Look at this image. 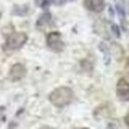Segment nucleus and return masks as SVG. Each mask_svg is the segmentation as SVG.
Here are the masks:
<instances>
[{
    "label": "nucleus",
    "mask_w": 129,
    "mask_h": 129,
    "mask_svg": "<svg viewBox=\"0 0 129 129\" xmlns=\"http://www.w3.org/2000/svg\"><path fill=\"white\" fill-rule=\"evenodd\" d=\"M74 98H75L74 90L71 87L64 85L55 88L49 95L50 102L59 108H63L64 106L71 104Z\"/></svg>",
    "instance_id": "f257e3e1"
},
{
    "label": "nucleus",
    "mask_w": 129,
    "mask_h": 129,
    "mask_svg": "<svg viewBox=\"0 0 129 129\" xmlns=\"http://www.w3.org/2000/svg\"><path fill=\"white\" fill-rule=\"evenodd\" d=\"M28 41V36L24 32H12L6 37V41L3 45V50L6 52L18 51Z\"/></svg>",
    "instance_id": "f03ea898"
},
{
    "label": "nucleus",
    "mask_w": 129,
    "mask_h": 129,
    "mask_svg": "<svg viewBox=\"0 0 129 129\" xmlns=\"http://www.w3.org/2000/svg\"><path fill=\"white\" fill-rule=\"evenodd\" d=\"M46 43L48 48L55 53H61L64 49V43L62 39V34L58 31L49 33L46 38Z\"/></svg>",
    "instance_id": "7ed1b4c3"
},
{
    "label": "nucleus",
    "mask_w": 129,
    "mask_h": 129,
    "mask_svg": "<svg viewBox=\"0 0 129 129\" xmlns=\"http://www.w3.org/2000/svg\"><path fill=\"white\" fill-rule=\"evenodd\" d=\"M115 113V108L112 103L110 102H103L96 106L93 110V117L97 121L104 120L107 118L112 117Z\"/></svg>",
    "instance_id": "20e7f679"
},
{
    "label": "nucleus",
    "mask_w": 129,
    "mask_h": 129,
    "mask_svg": "<svg viewBox=\"0 0 129 129\" xmlns=\"http://www.w3.org/2000/svg\"><path fill=\"white\" fill-rule=\"evenodd\" d=\"M116 96L123 102L129 101V82L124 78H120L116 83Z\"/></svg>",
    "instance_id": "39448f33"
},
{
    "label": "nucleus",
    "mask_w": 129,
    "mask_h": 129,
    "mask_svg": "<svg viewBox=\"0 0 129 129\" xmlns=\"http://www.w3.org/2000/svg\"><path fill=\"white\" fill-rule=\"evenodd\" d=\"M27 75V69L23 64L16 63L14 64L9 71V78L12 81H18L24 79Z\"/></svg>",
    "instance_id": "423d86ee"
},
{
    "label": "nucleus",
    "mask_w": 129,
    "mask_h": 129,
    "mask_svg": "<svg viewBox=\"0 0 129 129\" xmlns=\"http://www.w3.org/2000/svg\"><path fill=\"white\" fill-rule=\"evenodd\" d=\"M85 9L93 13H100L105 9V0H82Z\"/></svg>",
    "instance_id": "0eeeda50"
},
{
    "label": "nucleus",
    "mask_w": 129,
    "mask_h": 129,
    "mask_svg": "<svg viewBox=\"0 0 129 129\" xmlns=\"http://www.w3.org/2000/svg\"><path fill=\"white\" fill-rule=\"evenodd\" d=\"M110 53L113 55V57L115 58V60L117 62H121L124 58V49L122 48V46H120L119 44L115 43V42H112L111 45H110Z\"/></svg>",
    "instance_id": "6e6552de"
},
{
    "label": "nucleus",
    "mask_w": 129,
    "mask_h": 129,
    "mask_svg": "<svg viewBox=\"0 0 129 129\" xmlns=\"http://www.w3.org/2000/svg\"><path fill=\"white\" fill-rule=\"evenodd\" d=\"M98 49L99 51L102 53L103 55V63L106 67H108L111 63V53H110V49L109 47L104 43V42H100L98 44Z\"/></svg>",
    "instance_id": "1a4fd4ad"
},
{
    "label": "nucleus",
    "mask_w": 129,
    "mask_h": 129,
    "mask_svg": "<svg viewBox=\"0 0 129 129\" xmlns=\"http://www.w3.org/2000/svg\"><path fill=\"white\" fill-rule=\"evenodd\" d=\"M74 0H40V6L48 11V8L51 5H55V6H63L67 3L73 2Z\"/></svg>",
    "instance_id": "9d476101"
},
{
    "label": "nucleus",
    "mask_w": 129,
    "mask_h": 129,
    "mask_svg": "<svg viewBox=\"0 0 129 129\" xmlns=\"http://www.w3.org/2000/svg\"><path fill=\"white\" fill-rule=\"evenodd\" d=\"M52 18H53V16H52L51 12H49V11L44 12L38 18V20L36 22V27L37 28H44V27L48 26L52 21Z\"/></svg>",
    "instance_id": "9b49d317"
},
{
    "label": "nucleus",
    "mask_w": 129,
    "mask_h": 129,
    "mask_svg": "<svg viewBox=\"0 0 129 129\" xmlns=\"http://www.w3.org/2000/svg\"><path fill=\"white\" fill-rule=\"evenodd\" d=\"M29 11H30L29 5H27V4H21V5L15 4L13 7V10H12V14L15 16L24 17L28 15Z\"/></svg>",
    "instance_id": "f8f14e48"
},
{
    "label": "nucleus",
    "mask_w": 129,
    "mask_h": 129,
    "mask_svg": "<svg viewBox=\"0 0 129 129\" xmlns=\"http://www.w3.org/2000/svg\"><path fill=\"white\" fill-rule=\"evenodd\" d=\"M115 11L117 13V15L120 19L121 22V27L124 31H126V27H125V20H126V10L124 8L123 5H121L119 2H117L115 4Z\"/></svg>",
    "instance_id": "ddd939ff"
},
{
    "label": "nucleus",
    "mask_w": 129,
    "mask_h": 129,
    "mask_svg": "<svg viewBox=\"0 0 129 129\" xmlns=\"http://www.w3.org/2000/svg\"><path fill=\"white\" fill-rule=\"evenodd\" d=\"M94 31L99 35V36H102L103 38L105 39H109V35L108 32L106 30V27H105V23L104 22H99L95 24L94 26Z\"/></svg>",
    "instance_id": "4468645a"
},
{
    "label": "nucleus",
    "mask_w": 129,
    "mask_h": 129,
    "mask_svg": "<svg viewBox=\"0 0 129 129\" xmlns=\"http://www.w3.org/2000/svg\"><path fill=\"white\" fill-rule=\"evenodd\" d=\"M110 29H111L112 34L116 37V38H117V39L121 38V31H120V27H119L117 24H115V23H111V25H110Z\"/></svg>",
    "instance_id": "2eb2a0df"
},
{
    "label": "nucleus",
    "mask_w": 129,
    "mask_h": 129,
    "mask_svg": "<svg viewBox=\"0 0 129 129\" xmlns=\"http://www.w3.org/2000/svg\"><path fill=\"white\" fill-rule=\"evenodd\" d=\"M107 129H117V125H116L115 123L111 122V123H109V124H108V126H107Z\"/></svg>",
    "instance_id": "dca6fc26"
},
{
    "label": "nucleus",
    "mask_w": 129,
    "mask_h": 129,
    "mask_svg": "<svg viewBox=\"0 0 129 129\" xmlns=\"http://www.w3.org/2000/svg\"><path fill=\"white\" fill-rule=\"evenodd\" d=\"M108 13H109V15H110L111 18L114 17V10H113V8L111 7V6H109V7H108Z\"/></svg>",
    "instance_id": "f3484780"
},
{
    "label": "nucleus",
    "mask_w": 129,
    "mask_h": 129,
    "mask_svg": "<svg viewBox=\"0 0 129 129\" xmlns=\"http://www.w3.org/2000/svg\"><path fill=\"white\" fill-rule=\"evenodd\" d=\"M124 121H125V124L129 127V111H128V113L125 115V117H124Z\"/></svg>",
    "instance_id": "a211bd4d"
},
{
    "label": "nucleus",
    "mask_w": 129,
    "mask_h": 129,
    "mask_svg": "<svg viewBox=\"0 0 129 129\" xmlns=\"http://www.w3.org/2000/svg\"><path fill=\"white\" fill-rule=\"evenodd\" d=\"M40 129H55V128H53V127H50V126H43V127H41Z\"/></svg>",
    "instance_id": "6ab92c4d"
},
{
    "label": "nucleus",
    "mask_w": 129,
    "mask_h": 129,
    "mask_svg": "<svg viewBox=\"0 0 129 129\" xmlns=\"http://www.w3.org/2000/svg\"><path fill=\"white\" fill-rule=\"evenodd\" d=\"M126 68H127V71L129 73V58L127 59V63H126Z\"/></svg>",
    "instance_id": "aec40b11"
},
{
    "label": "nucleus",
    "mask_w": 129,
    "mask_h": 129,
    "mask_svg": "<svg viewBox=\"0 0 129 129\" xmlns=\"http://www.w3.org/2000/svg\"><path fill=\"white\" fill-rule=\"evenodd\" d=\"M76 129H88V128H86V127H80V128H76Z\"/></svg>",
    "instance_id": "412c9836"
},
{
    "label": "nucleus",
    "mask_w": 129,
    "mask_h": 129,
    "mask_svg": "<svg viewBox=\"0 0 129 129\" xmlns=\"http://www.w3.org/2000/svg\"><path fill=\"white\" fill-rule=\"evenodd\" d=\"M0 19H1V13H0Z\"/></svg>",
    "instance_id": "4be33fe9"
}]
</instances>
